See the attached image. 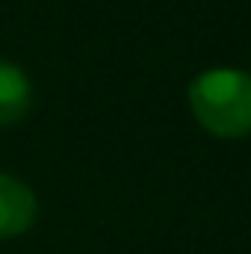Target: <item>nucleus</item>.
I'll return each mask as SVG.
<instances>
[{
	"label": "nucleus",
	"instance_id": "obj_2",
	"mask_svg": "<svg viewBox=\"0 0 251 254\" xmlns=\"http://www.w3.org/2000/svg\"><path fill=\"white\" fill-rule=\"evenodd\" d=\"M36 195L12 175H0V237H18L36 222Z\"/></svg>",
	"mask_w": 251,
	"mask_h": 254
},
{
	"label": "nucleus",
	"instance_id": "obj_1",
	"mask_svg": "<svg viewBox=\"0 0 251 254\" xmlns=\"http://www.w3.org/2000/svg\"><path fill=\"white\" fill-rule=\"evenodd\" d=\"M189 110L195 122L219 139L251 133V74L213 68L189 83Z\"/></svg>",
	"mask_w": 251,
	"mask_h": 254
},
{
	"label": "nucleus",
	"instance_id": "obj_3",
	"mask_svg": "<svg viewBox=\"0 0 251 254\" xmlns=\"http://www.w3.org/2000/svg\"><path fill=\"white\" fill-rule=\"evenodd\" d=\"M30 101H33L30 77L15 63L0 60V127L21 122L30 110Z\"/></svg>",
	"mask_w": 251,
	"mask_h": 254
}]
</instances>
